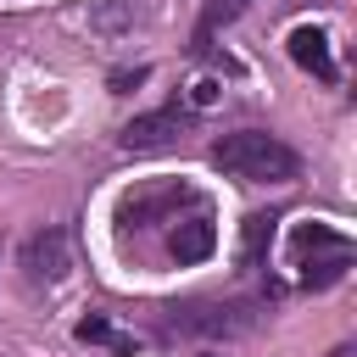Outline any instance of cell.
I'll return each instance as SVG.
<instances>
[{
    "label": "cell",
    "instance_id": "1",
    "mask_svg": "<svg viewBox=\"0 0 357 357\" xmlns=\"http://www.w3.org/2000/svg\"><path fill=\"white\" fill-rule=\"evenodd\" d=\"M206 156H212V167H223L229 178H245V184H290L301 173V156L279 134H262V128L218 134Z\"/></svg>",
    "mask_w": 357,
    "mask_h": 357
},
{
    "label": "cell",
    "instance_id": "2",
    "mask_svg": "<svg viewBox=\"0 0 357 357\" xmlns=\"http://www.w3.org/2000/svg\"><path fill=\"white\" fill-rule=\"evenodd\" d=\"M257 324V301H190V307H167V329L173 335H245Z\"/></svg>",
    "mask_w": 357,
    "mask_h": 357
},
{
    "label": "cell",
    "instance_id": "3",
    "mask_svg": "<svg viewBox=\"0 0 357 357\" xmlns=\"http://www.w3.org/2000/svg\"><path fill=\"white\" fill-rule=\"evenodd\" d=\"M67 268H73V245L61 229H39L22 240V279L28 284H56Z\"/></svg>",
    "mask_w": 357,
    "mask_h": 357
},
{
    "label": "cell",
    "instance_id": "4",
    "mask_svg": "<svg viewBox=\"0 0 357 357\" xmlns=\"http://www.w3.org/2000/svg\"><path fill=\"white\" fill-rule=\"evenodd\" d=\"M184 112L178 106H162V112H145V117H134L128 128H123V151H167L178 134H184Z\"/></svg>",
    "mask_w": 357,
    "mask_h": 357
},
{
    "label": "cell",
    "instance_id": "5",
    "mask_svg": "<svg viewBox=\"0 0 357 357\" xmlns=\"http://www.w3.org/2000/svg\"><path fill=\"white\" fill-rule=\"evenodd\" d=\"M212 245H218V229H212V218L206 212H195V218H184L173 234H167V251H173V262H206L212 257Z\"/></svg>",
    "mask_w": 357,
    "mask_h": 357
},
{
    "label": "cell",
    "instance_id": "6",
    "mask_svg": "<svg viewBox=\"0 0 357 357\" xmlns=\"http://www.w3.org/2000/svg\"><path fill=\"white\" fill-rule=\"evenodd\" d=\"M290 61L301 67V73H312V78H335V56H329V39H324V28H290Z\"/></svg>",
    "mask_w": 357,
    "mask_h": 357
},
{
    "label": "cell",
    "instance_id": "7",
    "mask_svg": "<svg viewBox=\"0 0 357 357\" xmlns=\"http://www.w3.org/2000/svg\"><path fill=\"white\" fill-rule=\"evenodd\" d=\"M296 262H301V284H307V290H324V284H335V279L351 268V245H335L329 257L312 251V257H296Z\"/></svg>",
    "mask_w": 357,
    "mask_h": 357
},
{
    "label": "cell",
    "instance_id": "8",
    "mask_svg": "<svg viewBox=\"0 0 357 357\" xmlns=\"http://www.w3.org/2000/svg\"><path fill=\"white\" fill-rule=\"evenodd\" d=\"M245 6H251V0H206V6H201V22H195V50H212V33H218L223 22H234Z\"/></svg>",
    "mask_w": 357,
    "mask_h": 357
},
{
    "label": "cell",
    "instance_id": "9",
    "mask_svg": "<svg viewBox=\"0 0 357 357\" xmlns=\"http://www.w3.org/2000/svg\"><path fill=\"white\" fill-rule=\"evenodd\" d=\"M290 245H296V257H312V251H335V245H351V240H346V234H335L329 223H296Z\"/></svg>",
    "mask_w": 357,
    "mask_h": 357
},
{
    "label": "cell",
    "instance_id": "10",
    "mask_svg": "<svg viewBox=\"0 0 357 357\" xmlns=\"http://www.w3.org/2000/svg\"><path fill=\"white\" fill-rule=\"evenodd\" d=\"M268 240H273V218H268V212H251V218H245V240H240V262L257 268L262 251H268Z\"/></svg>",
    "mask_w": 357,
    "mask_h": 357
},
{
    "label": "cell",
    "instance_id": "11",
    "mask_svg": "<svg viewBox=\"0 0 357 357\" xmlns=\"http://www.w3.org/2000/svg\"><path fill=\"white\" fill-rule=\"evenodd\" d=\"M73 335H78V340H95V346H117V351H128V346H134V340H128V335H117V329H112L100 312L78 318V329H73Z\"/></svg>",
    "mask_w": 357,
    "mask_h": 357
},
{
    "label": "cell",
    "instance_id": "12",
    "mask_svg": "<svg viewBox=\"0 0 357 357\" xmlns=\"http://www.w3.org/2000/svg\"><path fill=\"white\" fill-rule=\"evenodd\" d=\"M218 95H223V84H218V78H201V84L190 89V100H195V106H212Z\"/></svg>",
    "mask_w": 357,
    "mask_h": 357
}]
</instances>
